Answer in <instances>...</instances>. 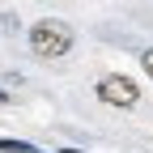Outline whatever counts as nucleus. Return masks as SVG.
<instances>
[{
  "label": "nucleus",
  "instance_id": "nucleus-1",
  "mask_svg": "<svg viewBox=\"0 0 153 153\" xmlns=\"http://www.w3.org/2000/svg\"><path fill=\"white\" fill-rule=\"evenodd\" d=\"M26 47L38 55V60H64V55L76 47V30L64 22V17H38V22L26 30Z\"/></svg>",
  "mask_w": 153,
  "mask_h": 153
},
{
  "label": "nucleus",
  "instance_id": "nucleus-2",
  "mask_svg": "<svg viewBox=\"0 0 153 153\" xmlns=\"http://www.w3.org/2000/svg\"><path fill=\"white\" fill-rule=\"evenodd\" d=\"M94 94H98V102H106V106H115V111H136V106H140V85L132 81L128 72H106V76H98Z\"/></svg>",
  "mask_w": 153,
  "mask_h": 153
},
{
  "label": "nucleus",
  "instance_id": "nucleus-3",
  "mask_svg": "<svg viewBox=\"0 0 153 153\" xmlns=\"http://www.w3.org/2000/svg\"><path fill=\"white\" fill-rule=\"evenodd\" d=\"M0 153H38V145L17 140V136H0Z\"/></svg>",
  "mask_w": 153,
  "mask_h": 153
},
{
  "label": "nucleus",
  "instance_id": "nucleus-4",
  "mask_svg": "<svg viewBox=\"0 0 153 153\" xmlns=\"http://www.w3.org/2000/svg\"><path fill=\"white\" fill-rule=\"evenodd\" d=\"M0 34H4V38L22 34V17H17V13H0Z\"/></svg>",
  "mask_w": 153,
  "mask_h": 153
},
{
  "label": "nucleus",
  "instance_id": "nucleus-5",
  "mask_svg": "<svg viewBox=\"0 0 153 153\" xmlns=\"http://www.w3.org/2000/svg\"><path fill=\"white\" fill-rule=\"evenodd\" d=\"M140 68H145V76L153 81V47H145V51H140Z\"/></svg>",
  "mask_w": 153,
  "mask_h": 153
},
{
  "label": "nucleus",
  "instance_id": "nucleus-6",
  "mask_svg": "<svg viewBox=\"0 0 153 153\" xmlns=\"http://www.w3.org/2000/svg\"><path fill=\"white\" fill-rule=\"evenodd\" d=\"M9 102H13V94H9L4 85H0V106H9Z\"/></svg>",
  "mask_w": 153,
  "mask_h": 153
},
{
  "label": "nucleus",
  "instance_id": "nucleus-7",
  "mask_svg": "<svg viewBox=\"0 0 153 153\" xmlns=\"http://www.w3.org/2000/svg\"><path fill=\"white\" fill-rule=\"evenodd\" d=\"M60 153H85V149H72V145H64V149H60Z\"/></svg>",
  "mask_w": 153,
  "mask_h": 153
},
{
  "label": "nucleus",
  "instance_id": "nucleus-8",
  "mask_svg": "<svg viewBox=\"0 0 153 153\" xmlns=\"http://www.w3.org/2000/svg\"><path fill=\"white\" fill-rule=\"evenodd\" d=\"M38 153H47V149H38Z\"/></svg>",
  "mask_w": 153,
  "mask_h": 153
}]
</instances>
